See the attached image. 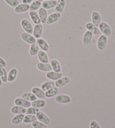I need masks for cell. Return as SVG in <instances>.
Here are the masks:
<instances>
[{
    "mask_svg": "<svg viewBox=\"0 0 115 128\" xmlns=\"http://www.w3.org/2000/svg\"><path fill=\"white\" fill-rule=\"evenodd\" d=\"M94 26H95L93 24V22H87L85 25V28L87 29V30H89L90 32L93 30Z\"/></svg>",
    "mask_w": 115,
    "mask_h": 128,
    "instance_id": "f35d334b",
    "label": "cell"
},
{
    "mask_svg": "<svg viewBox=\"0 0 115 128\" xmlns=\"http://www.w3.org/2000/svg\"><path fill=\"white\" fill-rule=\"evenodd\" d=\"M90 128H101L99 124L95 120L91 121L90 123Z\"/></svg>",
    "mask_w": 115,
    "mask_h": 128,
    "instance_id": "74e56055",
    "label": "cell"
},
{
    "mask_svg": "<svg viewBox=\"0 0 115 128\" xmlns=\"http://www.w3.org/2000/svg\"><path fill=\"white\" fill-rule=\"evenodd\" d=\"M39 51H40V47H39L38 44L37 42L34 43L30 46L29 51V55L32 57L37 55Z\"/></svg>",
    "mask_w": 115,
    "mask_h": 128,
    "instance_id": "d4e9b609",
    "label": "cell"
},
{
    "mask_svg": "<svg viewBox=\"0 0 115 128\" xmlns=\"http://www.w3.org/2000/svg\"><path fill=\"white\" fill-rule=\"evenodd\" d=\"M91 20L94 26L98 27L102 22V17L100 13L96 11H93L91 13Z\"/></svg>",
    "mask_w": 115,
    "mask_h": 128,
    "instance_id": "9c48e42d",
    "label": "cell"
},
{
    "mask_svg": "<svg viewBox=\"0 0 115 128\" xmlns=\"http://www.w3.org/2000/svg\"><path fill=\"white\" fill-rule=\"evenodd\" d=\"M61 14L57 13L56 12L52 13L48 16L46 24L49 25V26L52 25V24H54L55 22H56L58 21V20L61 19Z\"/></svg>",
    "mask_w": 115,
    "mask_h": 128,
    "instance_id": "52a82bcc",
    "label": "cell"
},
{
    "mask_svg": "<svg viewBox=\"0 0 115 128\" xmlns=\"http://www.w3.org/2000/svg\"><path fill=\"white\" fill-rule=\"evenodd\" d=\"M22 97L24 98V99L26 100H28L29 102H33L34 100H36L37 98L36 96L32 92H26L23 93L22 95Z\"/></svg>",
    "mask_w": 115,
    "mask_h": 128,
    "instance_id": "1f68e13d",
    "label": "cell"
},
{
    "mask_svg": "<svg viewBox=\"0 0 115 128\" xmlns=\"http://www.w3.org/2000/svg\"><path fill=\"white\" fill-rule=\"evenodd\" d=\"M98 28L99 29L100 32H102L103 35L107 36V37L111 35L112 29L111 28V26H109V25L108 24H107L106 22H101L100 25L98 26Z\"/></svg>",
    "mask_w": 115,
    "mask_h": 128,
    "instance_id": "7a4b0ae2",
    "label": "cell"
},
{
    "mask_svg": "<svg viewBox=\"0 0 115 128\" xmlns=\"http://www.w3.org/2000/svg\"><path fill=\"white\" fill-rule=\"evenodd\" d=\"M8 72H7L5 68L0 67V77H1L3 83L8 82Z\"/></svg>",
    "mask_w": 115,
    "mask_h": 128,
    "instance_id": "836d02e7",
    "label": "cell"
},
{
    "mask_svg": "<svg viewBox=\"0 0 115 128\" xmlns=\"http://www.w3.org/2000/svg\"><path fill=\"white\" fill-rule=\"evenodd\" d=\"M20 38L24 42L30 45L36 42L37 40L36 39L34 38V36L33 35H32V34L26 33L25 32H23L20 34Z\"/></svg>",
    "mask_w": 115,
    "mask_h": 128,
    "instance_id": "277c9868",
    "label": "cell"
},
{
    "mask_svg": "<svg viewBox=\"0 0 115 128\" xmlns=\"http://www.w3.org/2000/svg\"><path fill=\"white\" fill-rule=\"evenodd\" d=\"M91 33H93V36H97L98 35H99L100 33V31L99 30V29L98 27L97 26H94V28H93V30L91 31Z\"/></svg>",
    "mask_w": 115,
    "mask_h": 128,
    "instance_id": "ab89813d",
    "label": "cell"
},
{
    "mask_svg": "<svg viewBox=\"0 0 115 128\" xmlns=\"http://www.w3.org/2000/svg\"><path fill=\"white\" fill-rule=\"evenodd\" d=\"M59 92V88L56 87V86H54V87L50 89L46 92H45V97L47 98H50L54 97Z\"/></svg>",
    "mask_w": 115,
    "mask_h": 128,
    "instance_id": "83f0119b",
    "label": "cell"
},
{
    "mask_svg": "<svg viewBox=\"0 0 115 128\" xmlns=\"http://www.w3.org/2000/svg\"><path fill=\"white\" fill-rule=\"evenodd\" d=\"M37 120L36 115H27L24 116L23 122L25 124H29L31 123H33L34 122Z\"/></svg>",
    "mask_w": 115,
    "mask_h": 128,
    "instance_id": "d6a6232c",
    "label": "cell"
},
{
    "mask_svg": "<svg viewBox=\"0 0 115 128\" xmlns=\"http://www.w3.org/2000/svg\"><path fill=\"white\" fill-rule=\"evenodd\" d=\"M37 1H40V2H42L43 1V0H37Z\"/></svg>",
    "mask_w": 115,
    "mask_h": 128,
    "instance_id": "ee69618b",
    "label": "cell"
},
{
    "mask_svg": "<svg viewBox=\"0 0 115 128\" xmlns=\"http://www.w3.org/2000/svg\"><path fill=\"white\" fill-rule=\"evenodd\" d=\"M39 111H40V109L36 108V107H32V106H31L28 107V108H26L27 115H36Z\"/></svg>",
    "mask_w": 115,
    "mask_h": 128,
    "instance_id": "e575fe53",
    "label": "cell"
},
{
    "mask_svg": "<svg viewBox=\"0 0 115 128\" xmlns=\"http://www.w3.org/2000/svg\"><path fill=\"white\" fill-rule=\"evenodd\" d=\"M32 126L33 128H48L47 125L43 124L38 120H36L32 123Z\"/></svg>",
    "mask_w": 115,
    "mask_h": 128,
    "instance_id": "d590c367",
    "label": "cell"
},
{
    "mask_svg": "<svg viewBox=\"0 0 115 128\" xmlns=\"http://www.w3.org/2000/svg\"><path fill=\"white\" fill-rule=\"evenodd\" d=\"M46 102L42 99L36 100L31 102V106L39 109L43 108L46 106Z\"/></svg>",
    "mask_w": 115,
    "mask_h": 128,
    "instance_id": "4316f807",
    "label": "cell"
},
{
    "mask_svg": "<svg viewBox=\"0 0 115 128\" xmlns=\"http://www.w3.org/2000/svg\"><path fill=\"white\" fill-rule=\"evenodd\" d=\"M57 3L56 0H47V1H43L42 2V8L49 10V9H52L55 8Z\"/></svg>",
    "mask_w": 115,
    "mask_h": 128,
    "instance_id": "ac0fdd59",
    "label": "cell"
},
{
    "mask_svg": "<svg viewBox=\"0 0 115 128\" xmlns=\"http://www.w3.org/2000/svg\"><path fill=\"white\" fill-rule=\"evenodd\" d=\"M93 37V34L91 33V32L87 30L84 34L83 36L82 39V44L84 46L89 45L91 43L92 39Z\"/></svg>",
    "mask_w": 115,
    "mask_h": 128,
    "instance_id": "5bb4252c",
    "label": "cell"
},
{
    "mask_svg": "<svg viewBox=\"0 0 115 128\" xmlns=\"http://www.w3.org/2000/svg\"><path fill=\"white\" fill-rule=\"evenodd\" d=\"M18 76V70L17 68H12L9 71L8 76V82L11 83L15 80Z\"/></svg>",
    "mask_w": 115,
    "mask_h": 128,
    "instance_id": "7402d4cb",
    "label": "cell"
},
{
    "mask_svg": "<svg viewBox=\"0 0 115 128\" xmlns=\"http://www.w3.org/2000/svg\"><path fill=\"white\" fill-rule=\"evenodd\" d=\"M43 1H47V0H43Z\"/></svg>",
    "mask_w": 115,
    "mask_h": 128,
    "instance_id": "f6af8a7d",
    "label": "cell"
},
{
    "mask_svg": "<svg viewBox=\"0 0 115 128\" xmlns=\"http://www.w3.org/2000/svg\"><path fill=\"white\" fill-rule=\"evenodd\" d=\"M36 42L38 44L39 47L41 49V50H42V51L45 52L49 51L50 46L49 43H48L46 41V40H44L43 38H40L39 39H37L36 40Z\"/></svg>",
    "mask_w": 115,
    "mask_h": 128,
    "instance_id": "2e32d148",
    "label": "cell"
},
{
    "mask_svg": "<svg viewBox=\"0 0 115 128\" xmlns=\"http://www.w3.org/2000/svg\"><path fill=\"white\" fill-rule=\"evenodd\" d=\"M36 116L37 118V119L39 122H42L46 125H48L50 124V120L49 118L44 112H43L39 111L36 115Z\"/></svg>",
    "mask_w": 115,
    "mask_h": 128,
    "instance_id": "30bf717a",
    "label": "cell"
},
{
    "mask_svg": "<svg viewBox=\"0 0 115 128\" xmlns=\"http://www.w3.org/2000/svg\"><path fill=\"white\" fill-rule=\"evenodd\" d=\"M55 86V83L53 81H46L41 84V88L44 92H46L47 90L54 87Z\"/></svg>",
    "mask_w": 115,
    "mask_h": 128,
    "instance_id": "f546056e",
    "label": "cell"
},
{
    "mask_svg": "<svg viewBox=\"0 0 115 128\" xmlns=\"http://www.w3.org/2000/svg\"><path fill=\"white\" fill-rule=\"evenodd\" d=\"M37 68L42 72H49L52 70V67L49 63H42L39 62L37 64Z\"/></svg>",
    "mask_w": 115,
    "mask_h": 128,
    "instance_id": "9a60e30c",
    "label": "cell"
},
{
    "mask_svg": "<svg viewBox=\"0 0 115 128\" xmlns=\"http://www.w3.org/2000/svg\"><path fill=\"white\" fill-rule=\"evenodd\" d=\"M50 65H51L52 69L54 72H61L62 67L61 64H60L58 60H57L56 59H52L50 61Z\"/></svg>",
    "mask_w": 115,
    "mask_h": 128,
    "instance_id": "484cf974",
    "label": "cell"
},
{
    "mask_svg": "<svg viewBox=\"0 0 115 128\" xmlns=\"http://www.w3.org/2000/svg\"><path fill=\"white\" fill-rule=\"evenodd\" d=\"M108 42V37L103 34L100 35L98 39L97 43H96V46L98 49L100 51H104V49L106 47Z\"/></svg>",
    "mask_w": 115,
    "mask_h": 128,
    "instance_id": "6da1fadb",
    "label": "cell"
},
{
    "mask_svg": "<svg viewBox=\"0 0 115 128\" xmlns=\"http://www.w3.org/2000/svg\"><path fill=\"white\" fill-rule=\"evenodd\" d=\"M31 92L35 95L37 98L39 99H43L45 98V92H44L41 88L37 86H34L32 88Z\"/></svg>",
    "mask_w": 115,
    "mask_h": 128,
    "instance_id": "e0dca14e",
    "label": "cell"
},
{
    "mask_svg": "<svg viewBox=\"0 0 115 128\" xmlns=\"http://www.w3.org/2000/svg\"><path fill=\"white\" fill-rule=\"evenodd\" d=\"M4 1L9 6L13 8H15L19 4L18 0H4Z\"/></svg>",
    "mask_w": 115,
    "mask_h": 128,
    "instance_id": "8d00e7d4",
    "label": "cell"
},
{
    "mask_svg": "<svg viewBox=\"0 0 115 128\" xmlns=\"http://www.w3.org/2000/svg\"><path fill=\"white\" fill-rule=\"evenodd\" d=\"M55 100L59 104H68L72 100L70 96L67 94H59L55 97Z\"/></svg>",
    "mask_w": 115,
    "mask_h": 128,
    "instance_id": "5b68a950",
    "label": "cell"
},
{
    "mask_svg": "<svg viewBox=\"0 0 115 128\" xmlns=\"http://www.w3.org/2000/svg\"><path fill=\"white\" fill-rule=\"evenodd\" d=\"M33 1V0H22V3L24 4H31L32 2Z\"/></svg>",
    "mask_w": 115,
    "mask_h": 128,
    "instance_id": "b9f144b4",
    "label": "cell"
},
{
    "mask_svg": "<svg viewBox=\"0 0 115 128\" xmlns=\"http://www.w3.org/2000/svg\"><path fill=\"white\" fill-rule=\"evenodd\" d=\"M66 4V0H57L55 8V11L56 12L62 14L65 8Z\"/></svg>",
    "mask_w": 115,
    "mask_h": 128,
    "instance_id": "44dd1931",
    "label": "cell"
},
{
    "mask_svg": "<svg viewBox=\"0 0 115 128\" xmlns=\"http://www.w3.org/2000/svg\"><path fill=\"white\" fill-rule=\"evenodd\" d=\"M37 58L40 62L49 63V56H47V54L46 53V52L42 51V50H40V51H39L37 54Z\"/></svg>",
    "mask_w": 115,
    "mask_h": 128,
    "instance_id": "ffe728a7",
    "label": "cell"
},
{
    "mask_svg": "<svg viewBox=\"0 0 115 128\" xmlns=\"http://www.w3.org/2000/svg\"><path fill=\"white\" fill-rule=\"evenodd\" d=\"M42 5V2L35 0L32 2L31 4H29V11H36Z\"/></svg>",
    "mask_w": 115,
    "mask_h": 128,
    "instance_id": "4dcf8cb0",
    "label": "cell"
},
{
    "mask_svg": "<svg viewBox=\"0 0 115 128\" xmlns=\"http://www.w3.org/2000/svg\"><path fill=\"white\" fill-rule=\"evenodd\" d=\"M20 26L25 32L29 34L33 33V26L28 19H23L20 22Z\"/></svg>",
    "mask_w": 115,
    "mask_h": 128,
    "instance_id": "3957f363",
    "label": "cell"
},
{
    "mask_svg": "<svg viewBox=\"0 0 115 128\" xmlns=\"http://www.w3.org/2000/svg\"><path fill=\"white\" fill-rule=\"evenodd\" d=\"M70 78L68 76H62L61 78L57 80L55 83V86L57 88H62L63 86H66L70 83Z\"/></svg>",
    "mask_w": 115,
    "mask_h": 128,
    "instance_id": "8fae6325",
    "label": "cell"
},
{
    "mask_svg": "<svg viewBox=\"0 0 115 128\" xmlns=\"http://www.w3.org/2000/svg\"><path fill=\"white\" fill-rule=\"evenodd\" d=\"M2 83H3V82L2 81V79L1 78V77H0V87L2 86Z\"/></svg>",
    "mask_w": 115,
    "mask_h": 128,
    "instance_id": "7bdbcfd3",
    "label": "cell"
},
{
    "mask_svg": "<svg viewBox=\"0 0 115 128\" xmlns=\"http://www.w3.org/2000/svg\"><path fill=\"white\" fill-rule=\"evenodd\" d=\"M11 112L15 114V115H18V114H26V108L19 106H15L11 107L10 110Z\"/></svg>",
    "mask_w": 115,
    "mask_h": 128,
    "instance_id": "cb8c5ba5",
    "label": "cell"
},
{
    "mask_svg": "<svg viewBox=\"0 0 115 128\" xmlns=\"http://www.w3.org/2000/svg\"><path fill=\"white\" fill-rule=\"evenodd\" d=\"M38 15L40 17V19L41 20V22L42 24H46V22L47 17H48V14L47 10L43 8H41L38 10Z\"/></svg>",
    "mask_w": 115,
    "mask_h": 128,
    "instance_id": "d6986e66",
    "label": "cell"
},
{
    "mask_svg": "<svg viewBox=\"0 0 115 128\" xmlns=\"http://www.w3.org/2000/svg\"><path fill=\"white\" fill-rule=\"evenodd\" d=\"M63 76V73L62 72H57L54 71H51V72H47L46 74V76L47 79H49L52 81H56L57 80Z\"/></svg>",
    "mask_w": 115,
    "mask_h": 128,
    "instance_id": "7c38bea8",
    "label": "cell"
},
{
    "mask_svg": "<svg viewBox=\"0 0 115 128\" xmlns=\"http://www.w3.org/2000/svg\"><path fill=\"white\" fill-rule=\"evenodd\" d=\"M14 104L17 106H19L27 108L31 106V102L24 99L22 97H18L14 100Z\"/></svg>",
    "mask_w": 115,
    "mask_h": 128,
    "instance_id": "ba28073f",
    "label": "cell"
},
{
    "mask_svg": "<svg viewBox=\"0 0 115 128\" xmlns=\"http://www.w3.org/2000/svg\"><path fill=\"white\" fill-rule=\"evenodd\" d=\"M24 114H18L11 118V122L14 125H19L23 122L24 118Z\"/></svg>",
    "mask_w": 115,
    "mask_h": 128,
    "instance_id": "f1b7e54d",
    "label": "cell"
},
{
    "mask_svg": "<svg viewBox=\"0 0 115 128\" xmlns=\"http://www.w3.org/2000/svg\"><path fill=\"white\" fill-rule=\"evenodd\" d=\"M6 62L3 58L0 57V67L1 68H5L6 66Z\"/></svg>",
    "mask_w": 115,
    "mask_h": 128,
    "instance_id": "60d3db41",
    "label": "cell"
},
{
    "mask_svg": "<svg viewBox=\"0 0 115 128\" xmlns=\"http://www.w3.org/2000/svg\"><path fill=\"white\" fill-rule=\"evenodd\" d=\"M29 16L31 18L32 22H33L34 24H40L41 20L39 17L38 13L37 11H29Z\"/></svg>",
    "mask_w": 115,
    "mask_h": 128,
    "instance_id": "603a6c76",
    "label": "cell"
},
{
    "mask_svg": "<svg viewBox=\"0 0 115 128\" xmlns=\"http://www.w3.org/2000/svg\"><path fill=\"white\" fill-rule=\"evenodd\" d=\"M43 31V26L42 23L36 24L33 27V36L36 39H39L41 37Z\"/></svg>",
    "mask_w": 115,
    "mask_h": 128,
    "instance_id": "8992f818",
    "label": "cell"
},
{
    "mask_svg": "<svg viewBox=\"0 0 115 128\" xmlns=\"http://www.w3.org/2000/svg\"><path fill=\"white\" fill-rule=\"evenodd\" d=\"M28 11H29V4H24L23 3L21 4H19L14 9V11L16 14L24 13Z\"/></svg>",
    "mask_w": 115,
    "mask_h": 128,
    "instance_id": "4fadbf2b",
    "label": "cell"
}]
</instances>
